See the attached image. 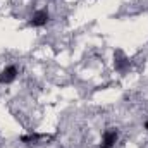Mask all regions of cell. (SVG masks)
I'll return each instance as SVG.
<instances>
[{"instance_id":"1","label":"cell","mask_w":148,"mask_h":148,"mask_svg":"<svg viewBox=\"0 0 148 148\" xmlns=\"http://www.w3.org/2000/svg\"><path fill=\"white\" fill-rule=\"evenodd\" d=\"M117 140H119V133H117V129H107V131L103 133V138H102V145H100V148H114L115 147V143H117Z\"/></svg>"},{"instance_id":"5","label":"cell","mask_w":148,"mask_h":148,"mask_svg":"<svg viewBox=\"0 0 148 148\" xmlns=\"http://www.w3.org/2000/svg\"><path fill=\"white\" fill-rule=\"evenodd\" d=\"M145 129H147V131H148V121H147V122H145Z\"/></svg>"},{"instance_id":"4","label":"cell","mask_w":148,"mask_h":148,"mask_svg":"<svg viewBox=\"0 0 148 148\" xmlns=\"http://www.w3.org/2000/svg\"><path fill=\"white\" fill-rule=\"evenodd\" d=\"M114 67H115V71H119V73H124V71L129 67V60H127V57L122 55V52H117V57H115V60H114Z\"/></svg>"},{"instance_id":"2","label":"cell","mask_w":148,"mask_h":148,"mask_svg":"<svg viewBox=\"0 0 148 148\" xmlns=\"http://www.w3.org/2000/svg\"><path fill=\"white\" fill-rule=\"evenodd\" d=\"M17 77V67L16 66H7L0 73V84H10Z\"/></svg>"},{"instance_id":"3","label":"cell","mask_w":148,"mask_h":148,"mask_svg":"<svg viewBox=\"0 0 148 148\" xmlns=\"http://www.w3.org/2000/svg\"><path fill=\"white\" fill-rule=\"evenodd\" d=\"M48 23V12L47 10H36L33 14V17L29 19V24L33 28H43Z\"/></svg>"}]
</instances>
